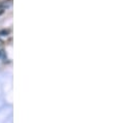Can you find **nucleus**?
I'll list each match as a JSON object with an SVG mask.
<instances>
[{"label": "nucleus", "mask_w": 116, "mask_h": 123, "mask_svg": "<svg viewBox=\"0 0 116 123\" xmlns=\"http://www.w3.org/2000/svg\"><path fill=\"white\" fill-rule=\"evenodd\" d=\"M11 4H12V2H11V0H7V1H3L1 4H0V16L2 15L3 12H4V11L6 8H8L9 6H11Z\"/></svg>", "instance_id": "obj_1"}]
</instances>
